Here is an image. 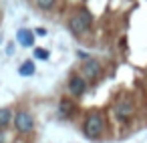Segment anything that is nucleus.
<instances>
[{"label": "nucleus", "instance_id": "1", "mask_svg": "<svg viewBox=\"0 0 147 143\" xmlns=\"http://www.w3.org/2000/svg\"><path fill=\"white\" fill-rule=\"evenodd\" d=\"M105 129V117L101 113H91L87 119H85V125H83V131L89 139H97Z\"/></svg>", "mask_w": 147, "mask_h": 143}, {"label": "nucleus", "instance_id": "2", "mask_svg": "<svg viewBox=\"0 0 147 143\" xmlns=\"http://www.w3.org/2000/svg\"><path fill=\"white\" fill-rule=\"evenodd\" d=\"M91 14L89 12H77L75 16H71V20H69V30L73 32V34H83L89 26H91Z\"/></svg>", "mask_w": 147, "mask_h": 143}, {"label": "nucleus", "instance_id": "3", "mask_svg": "<svg viewBox=\"0 0 147 143\" xmlns=\"http://www.w3.org/2000/svg\"><path fill=\"white\" fill-rule=\"evenodd\" d=\"M14 127L18 133H30L34 129V119L28 111H18L14 115Z\"/></svg>", "mask_w": 147, "mask_h": 143}, {"label": "nucleus", "instance_id": "4", "mask_svg": "<svg viewBox=\"0 0 147 143\" xmlns=\"http://www.w3.org/2000/svg\"><path fill=\"white\" fill-rule=\"evenodd\" d=\"M81 71H83V79H85V81H93V79H97V77L101 75V65H99L97 61H93V59H87V61L83 63Z\"/></svg>", "mask_w": 147, "mask_h": 143}, {"label": "nucleus", "instance_id": "5", "mask_svg": "<svg viewBox=\"0 0 147 143\" xmlns=\"http://www.w3.org/2000/svg\"><path fill=\"white\" fill-rule=\"evenodd\" d=\"M135 113V107H133V103L131 101H119L117 105H115V117L119 119V121H127L131 115Z\"/></svg>", "mask_w": 147, "mask_h": 143}, {"label": "nucleus", "instance_id": "6", "mask_svg": "<svg viewBox=\"0 0 147 143\" xmlns=\"http://www.w3.org/2000/svg\"><path fill=\"white\" fill-rule=\"evenodd\" d=\"M69 91H71L73 97H81L87 91V81L83 77H79V75H73L69 79Z\"/></svg>", "mask_w": 147, "mask_h": 143}, {"label": "nucleus", "instance_id": "7", "mask_svg": "<svg viewBox=\"0 0 147 143\" xmlns=\"http://www.w3.org/2000/svg\"><path fill=\"white\" fill-rule=\"evenodd\" d=\"M16 40H18L22 47H32V45H34V34H32V30H28V28H20V30L16 32Z\"/></svg>", "mask_w": 147, "mask_h": 143}, {"label": "nucleus", "instance_id": "8", "mask_svg": "<svg viewBox=\"0 0 147 143\" xmlns=\"http://www.w3.org/2000/svg\"><path fill=\"white\" fill-rule=\"evenodd\" d=\"M18 75H20V77H30V75H34V63H32V61H24V63L18 67Z\"/></svg>", "mask_w": 147, "mask_h": 143}, {"label": "nucleus", "instance_id": "9", "mask_svg": "<svg viewBox=\"0 0 147 143\" xmlns=\"http://www.w3.org/2000/svg\"><path fill=\"white\" fill-rule=\"evenodd\" d=\"M10 121H12V111L8 107H2V109H0V129L10 125Z\"/></svg>", "mask_w": 147, "mask_h": 143}, {"label": "nucleus", "instance_id": "10", "mask_svg": "<svg viewBox=\"0 0 147 143\" xmlns=\"http://www.w3.org/2000/svg\"><path fill=\"white\" fill-rule=\"evenodd\" d=\"M73 109H75V107H73V103H71V101H67V99H63V101H61L59 111H61V115H63V117H69V115L73 113Z\"/></svg>", "mask_w": 147, "mask_h": 143}, {"label": "nucleus", "instance_id": "11", "mask_svg": "<svg viewBox=\"0 0 147 143\" xmlns=\"http://www.w3.org/2000/svg\"><path fill=\"white\" fill-rule=\"evenodd\" d=\"M55 2H57V0H36V6L40 10H51L55 6Z\"/></svg>", "mask_w": 147, "mask_h": 143}, {"label": "nucleus", "instance_id": "12", "mask_svg": "<svg viewBox=\"0 0 147 143\" xmlns=\"http://www.w3.org/2000/svg\"><path fill=\"white\" fill-rule=\"evenodd\" d=\"M34 57L40 59V61H47V59H49V51H45V49H34Z\"/></svg>", "mask_w": 147, "mask_h": 143}, {"label": "nucleus", "instance_id": "13", "mask_svg": "<svg viewBox=\"0 0 147 143\" xmlns=\"http://www.w3.org/2000/svg\"><path fill=\"white\" fill-rule=\"evenodd\" d=\"M34 34H38V36H47V28H36Z\"/></svg>", "mask_w": 147, "mask_h": 143}, {"label": "nucleus", "instance_id": "14", "mask_svg": "<svg viewBox=\"0 0 147 143\" xmlns=\"http://www.w3.org/2000/svg\"><path fill=\"white\" fill-rule=\"evenodd\" d=\"M0 143H4V133H2V129H0Z\"/></svg>", "mask_w": 147, "mask_h": 143}]
</instances>
